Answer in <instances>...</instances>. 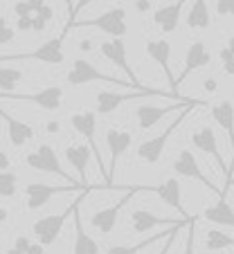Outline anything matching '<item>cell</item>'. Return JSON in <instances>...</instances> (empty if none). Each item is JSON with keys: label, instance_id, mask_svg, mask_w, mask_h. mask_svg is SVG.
<instances>
[{"label": "cell", "instance_id": "cell-1", "mask_svg": "<svg viewBox=\"0 0 234 254\" xmlns=\"http://www.w3.org/2000/svg\"><path fill=\"white\" fill-rule=\"evenodd\" d=\"M201 106H203V101H198V99H191L187 106H182L180 113H178V117L162 130V133L156 135V137H151V139H144V142L140 144L138 146V160H142V162H147V164H158L160 158H162V153H164V149H167L169 137L180 128L182 122L187 120V115H189L191 111L201 108Z\"/></svg>", "mask_w": 234, "mask_h": 254}, {"label": "cell", "instance_id": "cell-2", "mask_svg": "<svg viewBox=\"0 0 234 254\" xmlns=\"http://www.w3.org/2000/svg\"><path fill=\"white\" fill-rule=\"evenodd\" d=\"M70 124H72V128H75L79 135H83V139L88 142V149L92 151V158H95V162H97V169H99V173L104 176V183H106L104 187L117 189L113 183H108V171H106L101 151H99V146H97V113H92V111L75 113V115L70 117Z\"/></svg>", "mask_w": 234, "mask_h": 254}, {"label": "cell", "instance_id": "cell-3", "mask_svg": "<svg viewBox=\"0 0 234 254\" xmlns=\"http://www.w3.org/2000/svg\"><path fill=\"white\" fill-rule=\"evenodd\" d=\"M66 81L70 86H86V83H95V81H101V83H110V86H120V88H133V90H140L135 88L131 81H122L117 77H110V74H104L101 70H97L90 61L86 59H75L66 74ZM149 90V88H147Z\"/></svg>", "mask_w": 234, "mask_h": 254}, {"label": "cell", "instance_id": "cell-4", "mask_svg": "<svg viewBox=\"0 0 234 254\" xmlns=\"http://www.w3.org/2000/svg\"><path fill=\"white\" fill-rule=\"evenodd\" d=\"M142 97H167L171 101H182V97L178 92H162L156 90V88H149V90H138V92H110V90H101L97 92L95 104H97V113L99 115H110L113 111H117L122 104L131 99H142Z\"/></svg>", "mask_w": 234, "mask_h": 254}, {"label": "cell", "instance_id": "cell-5", "mask_svg": "<svg viewBox=\"0 0 234 254\" xmlns=\"http://www.w3.org/2000/svg\"><path fill=\"white\" fill-rule=\"evenodd\" d=\"M72 27H95V29H101L104 34L108 36H120L124 39L129 34V25H126V9L124 7H113V9L104 11L101 16L97 18H90V20H70L66 25V32Z\"/></svg>", "mask_w": 234, "mask_h": 254}, {"label": "cell", "instance_id": "cell-6", "mask_svg": "<svg viewBox=\"0 0 234 254\" xmlns=\"http://www.w3.org/2000/svg\"><path fill=\"white\" fill-rule=\"evenodd\" d=\"M70 191H90V185H83V183H68V185H45V183H29L25 187V205H27L29 211H36L41 207H45L54 196L59 193H70Z\"/></svg>", "mask_w": 234, "mask_h": 254}, {"label": "cell", "instance_id": "cell-7", "mask_svg": "<svg viewBox=\"0 0 234 254\" xmlns=\"http://www.w3.org/2000/svg\"><path fill=\"white\" fill-rule=\"evenodd\" d=\"M140 191H147V187H144V185H138V187H129V189H126L124 196L117 198V200H115L110 207H104V209H97L95 214H92V218H90L92 227H95L97 232H101V234H110V232L115 230V225H117L120 211L124 209L126 202H129L133 196H138Z\"/></svg>", "mask_w": 234, "mask_h": 254}, {"label": "cell", "instance_id": "cell-8", "mask_svg": "<svg viewBox=\"0 0 234 254\" xmlns=\"http://www.w3.org/2000/svg\"><path fill=\"white\" fill-rule=\"evenodd\" d=\"M83 193H88V191H83ZM81 193V196H83ZM79 196V198H81ZM77 198V200H79ZM77 200L72 202L70 207H68L66 211H61V214H50V216H43V218H38L36 223H34V227H32V234L36 236V241L43 248H48V245H52L54 241L59 239V234H61V230H63V225H66V221L72 216V209H75V205H77Z\"/></svg>", "mask_w": 234, "mask_h": 254}, {"label": "cell", "instance_id": "cell-9", "mask_svg": "<svg viewBox=\"0 0 234 254\" xmlns=\"http://www.w3.org/2000/svg\"><path fill=\"white\" fill-rule=\"evenodd\" d=\"M0 99L7 101H27L43 111H59L63 104V88L61 86H48L38 92H0Z\"/></svg>", "mask_w": 234, "mask_h": 254}, {"label": "cell", "instance_id": "cell-10", "mask_svg": "<svg viewBox=\"0 0 234 254\" xmlns=\"http://www.w3.org/2000/svg\"><path fill=\"white\" fill-rule=\"evenodd\" d=\"M99 54H101V57H104L108 63H113L115 67H120V70L124 72L126 77H129V81L133 83L135 88H140V90H147V86H142V81L138 79V74L133 72V67H131V63H129L124 39H120V36H113L110 41L101 43V45H99Z\"/></svg>", "mask_w": 234, "mask_h": 254}, {"label": "cell", "instance_id": "cell-11", "mask_svg": "<svg viewBox=\"0 0 234 254\" xmlns=\"http://www.w3.org/2000/svg\"><path fill=\"white\" fill-rule=\"evenodd\" d=\"M25 164H27L29 169H34V171H43V173H52V176H59L63 178L66 183H75L70 176H68V171L61 167V162H59V155L57 151L50 146V144H41L34 153H27L25 155Z\"/></svg>", "mask_w": 234, "mask_h": 254}, {"label": "cell", "instance_id": "cell-12", "mask_svg": "<svg viewBox=\"0 0 234 254\" xmlns=\"http://www.w3.org/2000/svg\"><path fill=\"white\" fill-rule=\"evenodd\" d=\"M173 171H176L178 176H182V178H191V180L201 183L203 187L210 189V191L216 193V196H223V191H221V189L212 183V178H207L205 173H203V169H201V164H198L196 155L191 153L189 149H182L180 153H178L176 162H173Z\"/></svg>", "mask_w": 234, "mask_h": 254}, {"label": "cell", "instance_id": "cell-13", "mask_svg": "<svg viewBox=\"0 0 234 254\" xmlns=\"http://www.w3.org/2000/svg\"><path fill=\"white\" fill-rule=\"evenodd\" d=\"M191 144H194L201 153H205L207 158L214 160L219 171L223 173V176H228V164H225V160H223V153H221V149H219V139H216V133L212 126H205V124L198 126V128L191 133Z\"/></svg>", "mask_w": 234, "mask_h": 254}, {"label": "cell", "instance_id": "cell-14", "mask_svg": "<svg viewBox=\"0 0 234 254\" xmlns=\"http://www.w3.org/2000/svg\"><path fill=\"white\" fill-rule=\"evenodd\" d=\"M147 191L160 196V200H164L169 207H173V209L180 214L182 221H191V218H194V214H189L187 207H185V202H182V187H180V183H178L176 178H167V180L160 183L158 187H147Z\"/></svg>", "mask_w": 234, "mask_h": 254}, {"label": "cell", "instance_id": "cell-15", "mask_svg": "<svg viewBox=\"0 0 234 254\" xmlns=\"http://www.w3.org/2000/svg\"><path fill=\"white\" fill-rule=\"evenodd\" d=\"M191 99H182V101H173V104L169 106H149V104H142L135 108V117H138V126L140 130H149L153 128V126L158 124L162 117L171 115V113L180 111L182 106H187Z\"/></svg>", "mask_w": 234, "mask_h": 254}, {"label": "cell", "instance_id": "cell-16", "mask_svg": "<svg viewBox=\"0 0 234 254\" xmlns=\"http://www.w3.org/2000/svg\"><path fill=\"white\" fill-rule=\"evenodd\" d=\"M147 57L151 59L153 63H158L160 67H162L164 72V79H167L169 88H171V92H178V83H176V77H173L171 72V65H169V59H171V43H169L167 39H158V41H147Z\"/></svg>", "mask_w": 234, "mask_h": 254}, {"label": "cell", "instance_id": "cell-17", "mask_svg": "<svg viewBox=\"0 0 234 254\" xmlns=\"http://www.w3.org/2000/svg\"><path fill=\"white\" fill-rule=\"evenodd\" d=\"M189 221H182V218H162V216H156L149 209H133L131 211V230L144 234V232H151L156 227H176V225H187Z\"/></svg>", "mask_w": 234, "mask_h": 254}, {"label": "cell", "instance_id": "cell-18", "mask_svg": "<svg viewBox=\"0 0 234 254\" xmlns=\"http://www.w3.org/2000/svg\"><path fill=\"white\" fill-rule=\"evenodd\" d=\"M131 142H133V135L129 130H120V128H108L106 133V146H108L110 153V162H108V183H113L115 169H117V162L120 158L129 151Z\"/></svg>", "mask_w": 234, "mask_h": 254}, {"label": "cell", "instance_id": "cell-19", "mask_svg": "<svg viewBox=\"0 0 234 254\" xmlns=\"http://www.w3.org/2000/svg\"><path fill=\"white\" fill-rule=\"evenodd\" d=\"M86 196V193H83ZM83 196L77 200L75 209H72V218H75V245H72V254H99L101 248L86 230H83L81 223V214H79V205H81Z\"/></svg>", "mask_w": 234, "mask_h": 254}, {"label": "cell", "instance_id": "cell-20", "mask_svg": "<svg viewBox=\"0 0 234 254\" xmlns=\"http://www.w3.org/2000/svg\"><path fill=\"white\" fill-rule=\"evenodd\" d=\"M212 63V54L210 50H207V45L203 43V41H194V43L187 48V54H185V67H182L180 77L176 79V83L180 86L182 81H185L187 77H189L194 70H201V67L210 65Z\"/></svg>", "mask_w": 234, "mask_h": 254}, {"label": "cell", "instance_id": "cell-21", "mask_svg": "<svg viewBox=\"0 0 234 254\" xmlns=\"http://www.w3.org/2000/svg\"><path fill=\"white\" fill-rule=\"evenodd\" d=\"M185 2L187 0H176V2H171V5H162V7H158V9L153 11V23L162 29V34L176 32Z\"/></svg>", "mask_w": 234, "mask_h": 254}, {"label": "cell", "instance_id": "cell-22", "mask_svg": "<svg viewBox=\"0 0 234 254\" xmlns=\"http://www.w3.org/2000/svg\"><path fill=\"white\" fill-rule=\"evenodd\" d=\"M92 158V151L88 149V144H72L66 146V160L72 164L77 173H79V180L83 185H88V162Z\"/></svg>", "mask_w": 234, "mask_h": 254}, {"label": "cell", "instance_id": "cell-23", "mask_svg": "<svg viewBox=\"0 0 234 254\" xmlns=\"http://www.w3.org/2000/svg\"><path fill=\"white\" fill-rule=\"evenodd\" d=\"M0 117L5 120L9 142L14 144L16 149H20V146H25L27 142H32V139H34V128H32L29 124H25V122H20V120H16V117L7 115L2 108H0Z\"/></svg>", "mask_w": 234, "mask_h": 254}, {"label": "cell", "instance_id": "cell-24", "mask_svg": "<svg viewBox=\"0 0 234 254\" xmlns=\"http://www.w3.org/2000/svg\"><path fill=\"white\" fill-rule=\"evenodd\" d=\"M203 218L210 223H216V225H221V227H232L234 230V209H232V205L225 200V196H219L216 205L207 207V209L203 211Z\"/></svg>", "mask_w": 234, "mask_h": 254}, {"label": "cell", "instance_id": "cell-25", "mask_svg": "<svg viewBox=\"0 0 234 254\" xmlns=\"http://www.w3.org/2000/svg\"><path fill=\"white\" fill-rule=\"evenodd\" d=\"M212 113V120L225 130V135L230 137L232 142V149H234V106L230 101H219L210 108Z\"/></svg>", "mask_w": 234, "mask_h": 254}, {"label": "cell", "instance_id": "cell-26", "mask_svg": "<svg viewBox=\"0 0 234 254\" xmlns=\"http://www.w3.org/2000/svg\"><path fill=\"white\" fill-rule=\"evenodd\" d=\"M210 9H207V0H194L189 14H187V25L191 29H207L210 27Z\"/></svg>", "mask_w": 234, "mask_h": 254}, {"label": "cell", "instance_id": "cell-27", "mask_svg": "<svg viewBox=\"0 0 234 254\" xmlns=\"http://www.w3.org/2000/svg\"><path fill=\"white\" fill-rule=\"evenodd\" d=\"M169 230H171V227H169ZM167 234H169V232H158L156 236H149V239L140 241V243H135V245H113V248L106 250V254H140L142 250H147L149 245H153V243H158V241H162Z\"/></svg>", "mask_w": 234, "mask_h": 254}, {"label": "cell", "instance_id": "cell-28", "mask_svg": "<svg viewBox=\"0 0 234 254\" xmlns=\"http://www.w3.org/2000/svg\"><path fill=\"white\" fill-rule=\"evenodd\" d=\"M225 248H234V236H230L223 230H207L205 234V250L216 252V250H225Z\"/></svg>", "mask_w": 234, "mask_h": 254}, {"label": "cell", "instance_id": "cell-29", "mask_svg": "<svg viewBox=\"0 0 234 254\" xmlns=\"http://www.w3.org/2000/svg\"><path fill=\"white\" fill-rule=\"evenodd\" d=\"M23 81V70L18 67H0V90L11 92L16 90V86Z\"/></svg>", "mask_w": 234, "mask_h": 254}, {"label": "cell", "instance_id": "cell-30", "mask_svg": "<svg viewBox=\"0 0 234 254\" xmlns=\"http://www.w3.org/2000/svg\"><path fill=\"white\" fill-rule=\"evenodd\" d=\"M18 193V176L14 171H0V196L14 198Z\"/></svg>", "mask_w": 234, "mask_h": 254}, {"label": "cell", "instance_id": "cell-31", "mask_svg": "<svg viewBox=\"0 0 234 254\" xmlns=\"http://www.w3.org/2000/svg\"><path fill=\"white\" fill-rule=\"evenodd\" d=\"M52 18H54V9L48 5V2H45L41 9H36L32 14V29H34V32H43Z\"/></svg>", "mask_w": 234, "mask_h": 254}, {"label": "cell", "instance_id": "cell-32", "mask_svg": "<svg viewBox=\"0 0 234 254\" xmlns=\"http://www.w3.org/2000/svg\"><path fill=\"white\" fill-rule=\"evenodd\" d=\"M187 227H189V230H187V241H185L182 254H196V216L187 223Z\"/></svg>", "mask_w": 234, "mask_h": 254}, {"label": "cell", "instance_id": "cell-33", "mask_svg": "<svg viewBox=\"0 0 234 254\" xmlns=\"http://www.w3.org/2000/svg\"><path fill=\"white\" fill-rule=\"evenodd\" d=\"M14 39H16V29L11 27L9 23H7L5 16H0V45L11 43Z\"/></svg>", "mask_w": 234, "mask_h": 254}, {"label": "cell", "instance_id": "cell-34", "mask_svg": "<svg viewBox=\"0 0 234 254\" xmlns=\"http://www.w3.org/2000/svg\"><path fill=\"white\" fill-rule=\"evenodd\" d=\"M180 227H185V225H178V227H171L169 230V234L164 236V245H162V250H160L158 254H169V250L173 248V243H176V236H178V232H180Z\"/></svg>", "mask_w": 234, "mask_h": 254}, {"label": "cell", "instance_id": "cell-35", "mask_svg": "<svg viewBox=\"0 0 234 254\" xmlns=\"http://www.w3.org/2000/svg\"><path fill=\"white\" fill-rule=\"evenodd\" d=\"M216 14L234 16V0H216Z\"/></svg>", "mask_w": 234, "mask_h": 254}, {"label": "cell", "instance_id": "cell-36", "mask_svg": "<svg viewBox=\"0 0 234 254\" xmlns=\"http://www.w3.org/2000/svg\"><path fill=\"white\" fill-rule=\"evenodd\" d=\"M16 29L18 32H29L32 29V16H18L16 18Z\"/></svg>", "mask_w": 234, "mask_h": 254}, {"label": "cell", "instance_id": "cell-37", "mask_svg": "<svg viewBox=\"0 0 234 254\" xmlns=\"http://www.w3.org/2000/svg\"><path fill=\"white\" fill-rule=\"evenodd\" d=\"M29 245H32V241H29V236H18V239H16V243H14V248H16V250H20V252H23V254H27Z\"/></svg>", "mask_w": 234, "mask_h": 254}, {"label": "cell", "instance_id": "cell-38", "mask_svg": "<svg viewBox=\"0 0 234 254\" xmlns=\"http://www.w3.org/2000/svg\"><path fill=\"white\" fill-rule=\"evenodd\" d=\"M11 167V160H9V155L2 151V146H0V171H7V169Z\"/></svg>", "mask_w": 234, "mask_h": 254}, {"label": "cell", "instance_id": "cell-39", "mask_svg": "<svg viewBox=\"0 0 234 254\" xmlns=\"http://www.w3.org/2000/svg\"><path fill=\"white\" fill-rule=\"evenodd\" d=\"M216 88H219V83H216V79H205V81H203V90L205 92H216Z\"/></svg>", "mask_w": 234, "mask_h": 254}, {"label": "cell", "instance_id": "cell-40", "mask_svg": "<svg viewBox=\"0 0 234 254\" xmlns=\"http://www.w3.org/2000/svg\"><path fill=\"white\" fill-rule=\"evenodd\" d=\"M83 7H86V0H79L77 5H72V11H70V20H75V18H77V14H79V11H81Z\"/></svg>", "mask_w": 234, "mask_h": 254}, {"label": "cell", "instance_id": "cell-41", "mask_svg": "<svg viewBox=\"0 0 234 254\" xmlns=\"http://www.w3.org/2000/svg\"><path fill=\"white\" fill-rule=\"evenodd\" d=\"M25 2H27V7H29V11H32V14L45 5V0H25Z\"/></svg>", "mask_w": 234, "mask_h": 254}, {"label": "cell", "instance_id": "cell-42", "mask_svg": "<svg viewBox=\"0 0 234 254\" xmlns=\"http://www.w3.org/2000/svg\"><path fill=\"white\" fill-rule=\"evenodd\" d=\"M135 9L138 11H149L151 9V0H135Z\"/></svg>", "mask_w": 234, "mask_h": 254}, {"label": "cell", "instance_id": "cell-43", "mask_svg": "<svg viewBox=\"0 0 234 254\" xmlns=\"http://www.w3.org/2000/svg\"><path fill=\"white\" fill-rule=\"evenodd\" d=\"M43 250L45 248L41 243H32V245H29V250H27V254H45Z\"/></svg>", "mask_w": 234, "mask_h": 254}, {"label": "cell", "instance_id": "cell-44", "mask_svg": "<svg viewBox=\"0 0 234 254\" xmlns=\"http://www.w3.org/2000/svg\"><path fill=\"white\" fill-rule=\"evenodd\" d=\"M59 128H61L59 122H48V124H45V130H48V133H59Z\"/></svg>", "mask_w": 234, "mask_h": 254}, {"label": "cell", "instance_id": "cell-45", "mask_svg": "<svg viewBox=\"0 0 234 254\" xmlns=\"http://www.w3.org/2000/svg\"><path fill=\"white\" fill-rule=\"evenodd\" d=\"M7 218H9V211H7V209H5V207L0 205V225H2V223H5V221H7Z\"/></svg>", "mask_w": 234, "mask_h": 254}, {"label": "cell", "instance_id": "cell-46", "mask_svg": "<svg viewBox=\"0 0 234 254\" xmlns=\"http://www.w3.org/2000/svg\"><path fill=\"white\" fill-rule=\"evenodd\" d=\"M79 50H83V52H86V50H92V43L90 41H83V43H79Z\"/></svg>", "mask_w": 234, "mask_h": 254}, {"label": "cell", "instance_id": "cell-47", "mask_svg": "<svg viewBox=\"0 0 234 254\" xmlns=\"http://www.w3.org/2000/svg\"><path fill=\"white\" fill-rule=\"evenodd\" d=\"M63 2L68 5V9H72V0H63Z\"/></svg>", "mask_w": 234, "mask_h": 254}, {"label": "cell", "instance_id": "cell-48", "mask_svg": "<svg viewBox=\"0 0 234 254\" xmlns=\"http://www.w3.org/2000/svg\"><path fill=\"white\" fill-rule=\"evenodd\" d=\"M230 187H234V180H230V185H228V189H230Z\"/></svg>", "mask_w": 234, "mask_h": 254}, {"label": "cell", "instance_id": "cell-49", "mask_svg": "<svg viewBox=\"0 0 234 254\" xmlns=\"http://www.w3.org/2000/svg\"><path fill=\"white\" fill-rule=\"evenodd\" d=\"M88 2H90V0H86V5H88Z\"/></svg>", "mask_w": 234, "mask_h": 254}]
</instances>
